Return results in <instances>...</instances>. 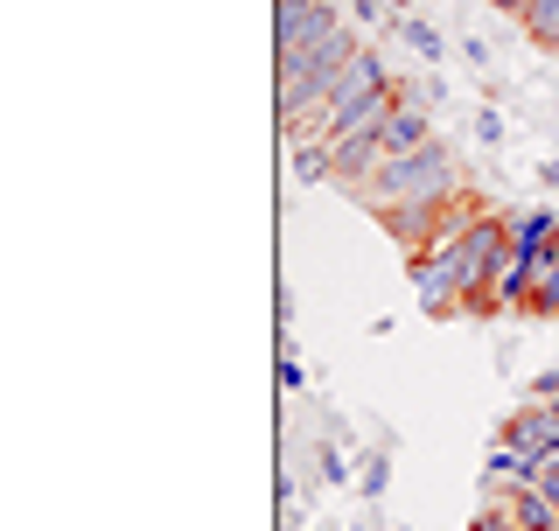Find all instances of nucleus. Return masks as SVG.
Instances as JSON below:
<instances>
[{
	"label": "nucleus",
	"instance_id": "obj_12",
	"mask_svg": "<svg viewBox=\"0 0 559 531\" xmlns=\"http://www.w3.org/2000/svg\"><path fill=\"white\" fill-rule=\"evenodd\" d=\"M399 35H406V43H413V49H419L427 63H441V57H448V49H441V35H433L427 22H399Z\"/></svg>",
	"mask_w": 559,
	"mask_h": 531
},
{
	"label": "nucleus",
	"instance_id": "obj_2",
	"mask_svg": "<svg viewBox=\"0 0 559 531\" xmlns=\"http://www.w3.org/2000/svg\"><path fill=\"white\" fill-rule=\"evenodd\" d=\"M364 210H392V203H427V197H462V175H454V154L441 148V140H427V148L413 154H392L364 189H349Z\"/></svg>",
	"mask_w": 559,
	"mask_h": 531
},
{
	"label": "nucleus",
	"instance_id": "obj_17",
	"mask_svg": "<svg viewBox=\"0 0 559 531\" xmlns=\"http://www.w3.org/2000/svg\"><path fill=\"white\" fill-rule=\"evenodd\" d=\"M392 531H399V524H392Z\"/></svg>",
	"mask_w": 559,
	"mask_h": 531
},
{
	"label": "nucleus",
	"instance_id": "obj_3",
	"mask_svg": "<svg viewBox=\"0 0 559 531\" xmlns=\"http://www.w3.org/2000/svg\"><path fill=\"white\" fill-rule=\"evenodd\" d=\"M329 28H336V8H329V0H280L273 8V49L280 57H301L314 35H329Z\"/></svg>",
	"mask_w": 559,
	"mask_h": 531
},
{
	"label": "nucleus",
	"instance_id": "obj_8",
	"mask_svg": "<svg viewBox=\"0 0 559 531\" xmlns=\"http://www.w3.org/2000/svg\"><path fill=\"white\" fill-rule=\"evenodd\" d=\"M511 252H524V259L559 252V217H552V210H518V217H511Z\"/></svg>",
	"mask_w": 559,
	"mask_h": 531
},
{
	"label": "nucleus",
	"instance_id": "obj_5",
	"mask_svg": "<svg viewBox=\"0 0 559 531\" xmlns=\"http://www.w3.org/2000/svg\"><path fill=\"white\" fill-rule=\"evenodd\" d=\"M497 440H511V448H524L532 462H546V455H559V405H546V399L518 405V413L503 420Z\"/></svg>",
	"mask_w": 559,
	"mask_h": 531
},
{
	"label": "nucleus",
	"instance_id": "obj_6",
	"mask_svg": "<svg viewBox=\"0 0 559 531\" xmlns=\"http://www.w3.org/2000/svg\"><path fill=\"white\" fill-rule=\"evenodd\" d=\"M413 287H419V315H433V322H448V315H462V287H454V273L441 259L413 252Z\"/></svg>",
	"mask_w": 559,
	"mask_h": 531
},
{
	"label": "nucleus",
	"instance_id": "obj_13",
	"mask_svg": "<svg viewBox=\"0 0 559 531\" xmlns=\"http://www.w3.org/2000/svg\"><path fill=\"white\" fill-rule=\"evenodd\" d=\"M280 392H308V370H301L294 350H280Z\"/></svg>",
	"mask_w": 559,
	"mask_h": 531
},
{
	"label": "nucleus",
	"instance_id": "obj_11",
	"mask_svg": "<svg viewBox=\"0 0 559 531\" xmlns=\"http://www.w3.org/2000/svg\"><path fill=\"white\" fill-rule=\"evenodd\" d=\"M532 315H546V322H559V252L538 259V280H532V300H524Z\"/></svg>",
	"mask_w": 559,
	"mask_h": 531
},
{
	"label": "nucleus",
	"instance_id": "obj_7",
	"mask_svg": "<svg viewBox=\"0 0 559 531\" xmlns=\"http://www.w3.org/2000/svg\"><path fill=\"white\" fill-rule=\"evenodd\" d=\"M378 140H384V154H413V148H427V140H433V119H427V105L399 98L392 113H384V127H378Z\"/></svg>",
	"mask_w": 559,
	"mask_h": 531
},
{
	"label": "nucleus",
	"instance_id": "obj_9",
	"mask_svg": "<svg viewBox=\"0 0 559 531\" xmlns=\"http://www.w3.org/2000/svg\"><path fill=\"white\" fill-rule=\"evenodd\" d=\"M294 175L301 182H336V140H294Z\"/></svg>",
	"mask_w": 559,
	"mask_h": 531
},
{
	"label": "nucleus",
	"instance_id": "obj_16",
	"mask_svg": "<svg viewBox=\"0 0 559 531\" xmlns=\"http://www.w3.org/2000/svg\"><path fill=\"white\" fill-rule=\"evenodd\" d=\"M546 182H552V189H559V162H546Z\"/></svg>",
	"mask_w": 559,
	"mask_h": 531
},
{
	"label": "nucleus",
	"instance_id": "obj_15",
	"mask_svg": "<svg viewBox=\"0 0 559 531\" xmlns=\"http://www.w3.org/2000/svg\"><path fill=\"white\" fill-rule=\"evenodd\" d=\"M483 8H497V14H524L532 0H483Z\"/></svg>",
	"mask_w": 559,
	"mask_h": 531
},
{
	"label": "nucleus",
	"instance_id": "obj_18",
	"mask_svg": "<svg viewBox=\"0 0 559 531\" xmlns=\"http://www.w3.org/2000/svg\"><path fill=\"white\" fill-rule=\"evenodd\" d=\"M552 531H559V524H552Z\"/></svg>",
	"mask_w": 559,
	"mask_h": 531
},
{
	"label": "nucleus",
	"instance_id": "obj_1",
	"mask_svg": "<svg viewBox=\"0 0 559 531\" xmlns=\"http://www.w3.org/2000/svg\"><path fill=\"white\" fill-rule=\"evenodd\" d=\"M392 105H399V84H392V57H384V49H357V57L343 63L336 92H329V140H349V133H378Z\"/></svg>",
	"mask_w": 559,
	"mask_h": 531
},
{
	"label": "nucleus",
	"instance_id": "obj_10",
	"mask_svg": "<svg viewBox=\"0 0 559 531\" xmlns=\"http://www.w3.org/2000/svg\"><path fill=\"white\" fill-rule=\"evenodd\" d=\"M518 22H524V35H532V43L546 49V57H559V0H532V8H524Z\"/></svg>",
	"mask_w": 559,
	"mask_h": 531
},
{
	"label": "nucleus",
	"instance_id": "obj_4",
	"mask_svg": "<svg viewBox=\"0 0 559 531\" xmlns=\"http://www.w3.org/2000/svg\"><path fill=\"white\" fill-rule=\"evenodd\" d=\"M448 203L454 197H427V203H392V210H378V224L392 232L399 245H406V259L413 252H427L433 232H441V217H448Z\"/></svg>",
	"mask_w": 559,
	"mask_h": 531
},
{
	"label": "nucleus",
	"instance_id": "obj_14",
	"mask_svg": "<svg viewBox=\"0 0 559 531\" xmlns=\"http://www.w3.org/2000/svg\"><path fill=\"white\" fill-rule=\"evenodd\" d=\"M364 489H371V497L384 489V455H371V462H364Z\"/></svg>",
	"mask_w": 559,
	"mask_h": 531
}]
</instances>
